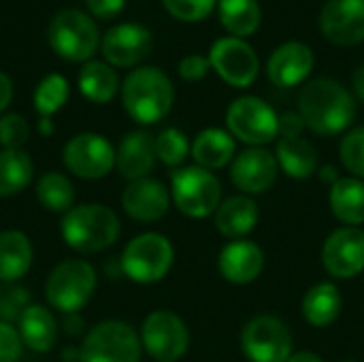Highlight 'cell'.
<instances>
[{
	"mask_svg": "<svg viewBox=\"0 0 364 362\" xmlns=\"http://www.w3.org/2000/svg\"><path fill=\"white\" fill-rule=\"evenodd\" d=\"M175 250L164 235L145 233L134 237L122 254V271L136 284L160 282L173 267Z\"/></svg>",
	"mask_w": 364,
	"mask_h": 362,
	"instance_id": "cell-6",
	"label": "cell"
},
{
	"mask_svg": "<svg viewBox=\"0 0 364 362\" xmlns=\"http://www.w3.org/2000/svg\"><path fill=\"white\" fill-rule=\"evenodd\" d=\"M322 265L335 280H352L364 271V230L343 226L328 235L322 247Z\"/></svg>",
	"mask_w": 364,
	"mask_h": 362,
	"instance_id": "cell-14",
	"label": "cell"
},
{
	"mask_svg": "<svg viewBox=\"0 0 364 362\" xmlns=\"http://www.w3.org/2000/svg\"><path fill=\"white\" fill-rule=\"evenodd\" d=\"M171 196L181 213L188 218H207L222 205L220 179L200 166H186L171 177Z\"/></svg>",
	"mask_w": 364,
	"mask_h": 362,
	"instance_id": "cell-4",
	"label": "cell"
},
{
	"mask_svg": "<svg viewBox=\"0 0 364 362\" xmlns=\"http://www.w3.org/2000/svg\"><path fill=\"white\" fill-rule=\"evenodd\" d=\"M11 98H13V83L9 79V75H4L0 70V113L9 107Z\"/></svg>",
	"mask_w": 364,
	"mask_h": 362,
	"instance_id": "cell-43",
	"label": "cell"
},
{
	"mask_svg": "<svg viewBox=\"0 0 364 362\" xmlns=\"http://www.w3.org/2000/svg\"><path fill=\"white\" fill-rule=\"evenodd\" d=\"M30 137V126L26 117L17 113H9L0 117V145L4 149H19Z\"/></svg>",
	"mask_w": 364,
	"mask_h": 362,
	"instance_id": "cell-37",
	"label": "cell"
},
{
	"mask_svg": "<svg viewBox=\"0 0 364 362\" xmlns=\"http://www.w3.org/2000/svg\"><path fill=\"white\" fill-rule=\"evenodd\" d=\"M226 126L235 139H239L252 147H262L277 139L279 115L262 98L241 96L228 107Z\"/></svg>",
	"mask_w": 364,
	"mask_h": 362,
	"instance_id": "cell-7",
	"label": "cell"
},
{
	"mask_svg": "<svg viewBox=\"0 0 364 362\" xmlns=\"http://www.w3.org/2000/svg\"><path fill=\"white\" fill-rule=\"evenodd\" d=\"M96 271L85 260H66L53 269L47 280L45 297L53 309L77 314L94 294Z\"/></svg>",
	"mask_w": 364,
	"mask_h": 362,
	"instance_id": "cell-8",
	"label": "cell"
},
{
	"mask_svg": "<svg viewBox=\"0 0 364 362\" xmlns=\"http://www.w3.org/2000/svg\"><path fill=\"white\" fill-rule=\"evenodd\" d=\"M314 62L316 55L309 45L301 41H288L271 53L267 62V73L275 85L294 87L311 75Z\"/></svg>",
	"mask_w": 364,
	"mask_h": 362,
	"instance_id": "cell-18",
	"label": "cell"
},
{
	"mask_svg": "<svg viewBox=\"0 0 364 362\" xmlns=\"http://www.w3.org/2000/svg\"><path fill=\"white\" fill-rule=\"evenodd\" d=\"M275 158L282 171L292 179H309L318 171V151L303 137L279 139Z\"/></svg>",
	"mask_w": 364,
	"mask_h": 362,
	"instance_id": "cell-25",
	"label": "cell"
},
{
	"mask_svg": "<svg viewBox=\"0 0 364 362\" xmlns=\"http://www.w3.org/2000/svg\"><path fill=\"white\" fill-rule=\"evenodd\" d=\"M168 203L171 196L164 183L149 177L130 181V186L122 194V205L126 213L139 222H156L164 218V213L168 211Z\"/></svg>",
	"mask_w": 364,
	"mask_h": 362,
	"instance_id": "cell-20",
	"label": "cell"
},
{
	"mask_svg": "<svg viewBox=\"0 0 364 362\" xmlns=\"http://www.w3.org/2000/svg\"><path fill=\"white\" fill-rule=\"evenodd\" d=\"M288 362H324L318 354H314V352H296V354H292L290 356V361Z\"/></svg>",
	"mask_w": 364,
	"mask_h": 362,
	"instance_id": "cell-46",
	"label": "cell"
},
{
	"mask_svg": "<svg viewBox=\"0 0 364 362\" xmlns=\"http://www.w3.org/2000/svg\"><path fill=\"white\" fill-rule=\"evenodd\" d=\"M341 305L343 301H341L339 288L331 282H322L307 290L303 299V316L311 326L326 329L339 318Z\"/></svg>",
	"mask_w": 364,
	"mask_h": 362,
	"instance_id": "cell-27",
	"label": "cell"
},
{
	"mask_svg": "<svg viewBox=\"0 0 364 362\" xmlns=\"http://www.w3.org/2000/svg\"><path fill=\"white\" fill-rule=\"evenodd\" d=\"M122 100L134 122L158 124L173 107L175 87L164 70L156 66H141L126 77Z\"/></svg>",
	"mask_w": 364,
	"mask_h": 362,
	"instance_id": "cell-2",
	"label": "cell"
},
{
	"mask_svg": "<svg viewBox=\"0 0 364 362\" xmlns=\"http://www.w3.org/2000/svg\"><path fill=\"white\" fill-rule=\"evenodd\" d=\"M292 344L288 324L275 316H256L241 331V350L252 362H288Z\"/></svg>",
	"mask_w": 364,
	"mask_h": 362,
	"instance_id": "cell-10",
	"label": "cell"
},
{
	"mask_svg": "<svg viewBox=\"0 0 364 362\" xmlns=\"http://www.w3.org/2000/svg\"><path fill=\"white\" fill-rule=\"evenodd\" d=\"M222 277L230 284L245 286L260 277L264 269V252L260 245L247 239H235L226 243L218 258Z\"/></svg>",
	"mask_w": 364,
	"mask_h": 362,
	"instance_id": "cell-19",
	"label": "cell"
},
{
	"mask_svg": "<svg viewBox=\"0 0 364 362\" xmlns=\"http://www.w3.org/2000/svg\"><path fill=\"white\" fill-rule=\"evenodd\" d=\"M337 173H339V171H337L335 166H324V169H322V173H320V179H322L324 183H328V181H331V183L335 186V183L341 179Z\"/></svg>",
	"mask_w": 364,
	"mask_h": 362,
	"instance_id": "cell-45",
	"label": "cell"
},
{
	"mask_svg": "<svg viewBox=\"0 0 364 362\" xmlns=\"http://www.w3.org/2000/svg\"><path fill=\"white\" fill-rule=\"evenodd\" d=\"M141 337L122 320H107L96 324L81 348V362H139Z\"/></svg>",
	"mask_w": 364,
	"mask_h": 362,
	"instance_id": "cell-9",
	"label": "cell"
},
{
	"mask_svg": "<svg viewBox=\"0 0 364 362\" xmlns=\"http://www.w3.org/2000/svg\"><path fill=\"white\" fill-rule=\"evenodd\" d=\"M151 32L141 23H119L102 36L100 49L109 64L130 68L143 62L151 51Z\"/></svg>",
	"mask_w": 364,
	"mask_h": 362,
	"instance_id": "cell-17",
	"label": "cell"
},
{
	"mask_svg": "<svg viewBox=\"0 0 364 362\" xmlns=\"http://www.w3.org/2000/svg\"><path fill=\"white\" fill-rule=\"evenodd\" d=\"M352 81H354V92H356V96H358V98L364 102V64L356 68V73H354Z\"/></svg>",
	"mask_w": 364,
	"mask_h": 362,
	"instance_id": "cell-44",
	"label": "cell"
},
{
	"mask_svg": "<svg viewBox=\"0 0 364 362\" xmlns=\"http://www.w3.org/2000/svg\"><path fill=\"white\" fill-rule=\"evenodd\" d=\"M47 36L51 49L68 62L90 60L100 43L96 23L77 9H64L55 13Z\"/></svg>",
	"mask_w": 364,
	"mask_h": 362,
	"instance_id": "cell-5",
	"label": "cell"
},
{
	"mask_svg": "<svg viewBox=\"0 0 364 362\" xmlns=\"http://www.w3.org/2000/svg\"><path fill=\"white\" fill-rule=\"evenodd\" d=\"M156 160H158L156 139L145 130L128 132L122 139L117 156H115V164H117L122 177H126L130 181L147 177L154 171Z\"/></svg>",
	"mask_w": 364,
	"mask_h": 362,
	"instance_id": "cell-21",
	"label": "cell"
},
{
	"mask_svg": "<svg viewBox=\"0 0 364 362\" xmlns=\"http://www.w3.org/2000/svg\"><path fill=\"white\" fill-rule=\"evenodd\" d=\"M21 337L9 324L0 320V362H17L21 356Z\"/></svg>",
	"mask_w": 364,
	"mask_h": 362,
	"instance_id": "cell-39",
	"label": "cell"
},
{
	"mask_svg": "<svg viewBox=\"0 0 364 362\" xmlns=\"http://www.w3.org/2000/svg\"><path fill=\"white\" fill-rule=\"evenodd\" d=\"M34 164L21 149L0 151V198L21 192L32 181Z\"/></svg>",
	"mask_w": 364,
	"mask_h": 362,
	"instance_id": "cell-31",
	"label": "cell"
},
{
	"mask_svg": "<svg viewBox=\"0 0 364 362\" xmlns=\"http://www.w3.org/2000/svg\"><path fill=\"white\" fill-rule=\"evenodd\" d=\"M331 211L348 226L364 224V179L341 177L331 186Z\"/></svg>",
	"mask_w": 364,
	"mask_h": 362,
	"instance_id": "cell-26",
	"label": "cell"
},
{
	"mask_svg": "<svg viewBox=\"0 0 364 362\" xmlns=\"http://www.w3.org/2000/svg\"><path fill=\"white\" fill-rule=\"evenodd\" d=\"M209 68H211L209 58L198 55V53L186 55V58L179 62V75H181V79H186V81H200V79H205L207 73H209Z\"/></svg>",
	"mask_w": 364,
	"mask_h": 362,
	"instance_id": "cell-40",
	"label": "cell"
},
{
	"mask_svg": "<svg viewBox=\"0 0 364 362\" xmlns=\"http://www.w3.org/2000/svg\"><path fill=\"white\" fill-rule=\"evenodd\" d=\"M19 337L32 352H49L58 339L55 318L41 305H28L19 316Z\"/></svg>",
	"mask_w": 364,
	"mask_h": 362,
	"instance_id": "cell-24",
	"label": "cell"
},
{
	"mask_svg": "<svg viewBox=\"0 0 364 362\" xmlns=\"http://www.w3.org/2000/svg\"><path fill=\"white\" fill-rule=\"evenodd\" d=\"M115 149L113 145L94 132H83L73 137L62 151V160L66 169L83 179H100L111 173L115 166Z\"/></svg>",
	"mask_w": 364,
	"mask_h": 362,
	"instance_id": "cell-13",
	"label": "cell"
},
{
	"mask_svg": "<svg viewBox=\"0 0 364 362\" xmlns=\"http://www.w3.org/2000/svg\"><path fill=\"white\" fill-rule=\"evenodd\" d=\"M141 344L156 362H177L188 352L190 333L177 314L158 309L145 318Z\"/></svg>",
	"mask_w": 364,
	"mask_h": 362,
	"instance_id": "cell-11",
	"label": "cell"
},
{
	"mask_svg": "<svg viewBox=\"0 0 364 362\" xmlns=\"http://www.w3.org/2000/svg\"><path fill=\"white\" fill-rule=\"evenodd\" d=\"M220 21L237 38L254 34L262 21L258 0H220Z\"/></svg>",
	"mask_w": 364,
	"mask_h": 362,
	"instance_id": "cell-30",
	"label": "cell"
},
{
	"mask_svg": "<svg viewBox=\"0 0 364 362\" xmlns=\"http://www.w3.org/2000/svg\"><path fill=\"white\" fill-rule=\"evenodd\" d=\"M196 166L207 171L224 169L235 158V137L222 128H205L192 143Z\"/></svg>",
	"mask_w": 364,
	"mask_h": 362,
	"instance_id": "cell-23",
	"label": "cell"
},
{
	"mask_svg": "<svg viewBox=\"0 0 364 362\" xmlns=\"http://www.w3.org/2000/svg\"><path fill=\"white\" fill-rule=\"evenodd\" d=\"M164 9L181 21H203L211 15L218 0H162Z\"/></svg>",
	"mask_w": 364,
	"mask_h": 362,
	"instance_id": "cell-36",
	"label": "cell"
},
{
	"mask_svg": "<svg viewBox=\"0 0 364 362\" xmlns=\"http://www.w3.org/2000/svg\"><path fill=\"white\" fill-rule=\"evenodd\" d=\"M188 137L177 128H166L156 137V156L166 166H179L190 154Z\"/></svg>",
	"mask_w": 364,
	"mask_h": 362,
	"instance_id": "cell-34",
	"label": "cell"
},
{
	"mask_svg": "<svg viewBox=\"0 0 364 362\" xmlns=\"http://www.w3.org/2000/svg\"><path fill=\"white\" fill-rule=\"evenodd\" d=\"M36 196L41 205L49 211H68L75 201L73 183L62 173H47L36 183Z\"/></svg>",
	"mask_w": 364,
	"mask_h": 362,
	"instance_id": "cell-32",
	"label": "cell"
},
{
	"mask_svg": "<svg viewBox=\"0 0 364 362\" xmlns=\"http://www.w3.org/2000/svg\"><path fill=\"white\" fill-rule=\"evenodd\" d=\"M32 245L19 230L0 233V280L17 282L32 267Z\"/></svg>",
	"mask_w": 364,
	"mask_h": 362,
	"instance_id": "cell-28",
	"label": "cell"
},
{
	"mask_svg": "<svg viewBox=\"0 0 364 362\" xmlns=\"http://www.w3.org/2000/svg\"><path fill=\"white\" fill-rule=\"evenodd\" d=\"M258 218L260 209L256 201L241 194L222 201V205L215 211V226L228 239H245V235H250L256 228Z\"/></svg>",
	"mask_w": 364,
	"mask_h": 362,
	"instance_id": "cell-22",
	"label": "cell"
},
{
	"mask_svg": "<svg viewBox=\"0 0 364 362\" xmlns=\"http://www.w3.org/2000/svg\"><path fill=\"white\" fill-rule=\"evenodd\" d=\"M28 307V294L23 288H4L0 290V318L2 322L21 316Z\"/></svg>",
	"mask_w": 364,
	"mask_h": 362,
	"instance_id": "cell-38",
	"label": "cell"
},
{
	"mask_svg": "<svg viewBox=\"0 0 364 362\" xmlns=\"http://www.w3.org/2000/svg\"><path fill=\"white\" fill-rule=\"evenodd\" d=\"M64 241L83 254H94L111 247L119 237V218L105 205L70 207L62 220Z\"/></svg>",
	"mask_w": 364,
	"mask_h": 362,
	"instance_id": "cell-3",
	"label": "cell"
},
{
	"mask_svg": "<svg viewBox=\"0 0 364 362\" xmlns=\"http://www.w3.org/2000/svg\"><path fill=\"white\" fill-rule=\"evenodd\" d=\"M322 34L337 47L364 41V0H326L320 13Z\"/></svg>",
	"mask_w": 364,
	"mask_h": 362,
	"instance_id": "cell-15",
	"label": "cell"
},
{
	"mask_svg": "<svg viewBox=\"0 0 364 362\" xmlns=\"http://www.w3.org/2000/svg\"><path fill=\"white\" fill-rule=\"evenodd\" d=\"M346 362H352V361H346Z\"/></svg>",
	"mask_w": 364,
	"mask_h": 362,
	"instance_id": "cell-48",
	"label": "cell"
},
{
	"mask_svg": "<svg viewBox=\"0 0 364 362\" xmlns=\"http://www.w3.org/2000/svg\"><path fill=\"white\" fill-rule=\"evenodd\" d=\"M38 130H41V134H51L53 132V124H51V119L49 117H41V122H38Z\"/></svg>",
	"mask_w": 364,
	"mask_h": 362,
	"instance_id": "cell-47",
	"label": "cell"
},
{
	"mask_svg": "<svg viewBox=\"0 0 364 362\" xmlns=\"http://www.w3.org/2000/svg\"><path fill=\"white\" fill-rule=\"evenodd\" d=\"M343 166L358 179H364V126L350 130L339 147Z\"/></svg>",
	"mask_w": 364,
	"mask_h": 362,
	"instance_id": "cell-35",
	"label": "cell"
},
{
	"mask_svg": "<svg viewBox=\"0 0 364 362\" xmlns=\"http://www.w3.org/2000/svg\"><path fill=\"white\" fill-rule=\"evenodd\" d=\"M299 113L309 130L320 137L343 132L356 117V100L339 81L320 77L299 94Z\"/></svg>",
	"mask_w": 364,
	"mask_h": 362,
	"instance_id": "cell-1",
	"label": "cell"
},
{
	"mask_svg": "<svg viewBox=\"0 0 364 362\" xmlns=\"http://www.w3.org/2000/svg\"><path fill=\"white\" fill-rule=\"evenodd\" d=\"M79 90L87 100L105 105L115 98L119 90V79L109 64L87 62L79 73Z\"/></svg>",
	"mask_w": 364,
	"mask_h": 362,
	"instance_id": "cell-29",
	"label": "cell"
},
{
	"mask_svg": "<svg viewBox=\"0 0 364 362\" xmlns=\"http://www.w3.org/2000/svg\"><path fill=\"white\" fill-rule=\"evenodd\" d=\"M126 6V0H87V9L100 17V19H111L117 17Z\"/></svg>",
	"mask_w": 364,
	"mask_h": 362,
	"instance_id": "cell-42",
	"label": "cell"
},
{
	"mask_svg": "<svg viewBox=\"0 0 364 362\" xmlns=\"http://www.w3.org/2000/svg\"><path fill=\"white\" fill-rule=\"evenodd\" d=\"M209 62L211 68L220 75V79L232 87H250L260 73L256 51L252 49V45L237 36L218 38L211 45Z\"/></svg>",
	"mask_w": 364,
	"mask_h": 362,
	"instance_id": "cell-12",
	"label": "cell"
},
{
	"mask_svg": "<svg viewBox=\"0 0 364 362\" xmlns=\"http://www.w3.org/2000/svg\"><path fill=\"white\" fill-rule=\"evenodd\" d=\"M305 128H307V126H305L301 113H296V111H286V113L279 115V134H282V139L301 137Z\"/></svg>",
	"mask_w": 364,
	"mask_h": 362,
	"instance_id": "cell-41",
	"label": "cell"
},
{
	"mask_svg": "<svg viewBox=\"0 0 364 362\" xmlns=\"http://www.w3.org/2000/svg\"><path fill=\"white\" fill-rule=\"evenodd\" d=\"M279 173L277 158L262 147H250L241 151L230 166V179L245 196L264 194L273 188Z\"/></svg>",
	"mask_w": 364,
	"mask_h": 362,
	"instance_id": "cell-16",
	"label": "cell"
},
{
	"mask_svg": "<svg viewBox=\"0 0 364 362\" xmlns=\"http://www.w3.org/2000/svg\"><path fill=\"white\" fill-rule=\"evenodd\" d=\"M66 98H68V81L62 75L51 73L38 83L34 92V107L41 113V117H51L55 111L62 109Z\"/></svg>",
	"mask_w": 364,
	"mask_h": 362,
	"instance_id": "cell-33",
	"label": "cell"
}]
</instances>
